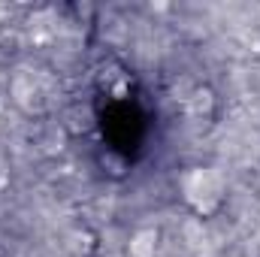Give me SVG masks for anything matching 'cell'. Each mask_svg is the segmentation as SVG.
Returning a JSON list of instances; mask_svg holds the SVG:
<instances>
[{
    "label": "cell",
    "instance_id": "cell-1",
    "mask_svg": "<svg viewBox=\"0 0 260 257\" xmlns=\"http://www.w3.org/2000/svg\"><path fill=\"white\" fill-rule=\"evenodd\" d=\"M188 197L194 200L200 209H212V206L218 203V197H221V182H218V176L209 173V170H197L194 176L188 179Z\"/></svg>",
    "mask_w": 260,
    "mask_h": 257
}]
</instances>
